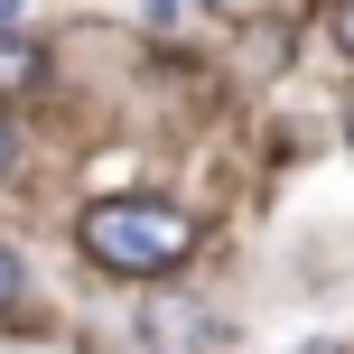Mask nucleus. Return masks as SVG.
I'll return each instance as SVG.
<instances>
[{"instance_id":"obj_1","label":"nucleus","mask_w":354,"mask_h":354,"mask_svg":"<svg viewBox=\"0 0 354 354\" xmlns=\"http://www.w3.org/2000/svg\"><path fill=\"white\" fill-rule=\"evenodd\" d=\"M84 252L122 280H168L196 252V224L177 205H149V196H103V205H84Z\"/></svg>"},{"instance_id":"obj_2","label":"nucleus","mask_w":354,"mask_h":354,"mask_svg":"<svg viewBox=\"0 0 354 354\" xmlns=\"http://www.w3.org/2000/svg\"><path fill=\"white\" fill-rule=\"evenodd\" d=\"M28 75H37V47L28 37H0V84H28Z\"/></svg>"},{"instance_id":"obj_3","label":"nucleus","mask_w":354,"mask_h":354,"mask_svg":"<svg viewBox=\"0 0 354 354\" xmlns=\"http://www.w3.org/2000/svg\"><path fill=\"white\" fill-rule=\"evenodd\" d=\"M0 308H19V252L0 243Z\"/></svg>"},{"instance_id":"obj_4","label":"nucleus","mask_w":354,"mask_h":354,"mask_svg":"<svg viewBox=\"0 0 354 354\" xmlns=\"http://www.w3.org/2000/svg\"><path fill=\"white\" fill-rule=\"evenodd\" d=\"M10 159H19V131H10V112H0V177H10Z\"/></svg>"},{"instance_id":"obj_5","label":"nucleus","mask_w":354,"mask_h":354,"mask_svg":"<svg viewBox=\"0 0 354 354\" xmlns=\"http://www.w3.org/2000/svg\"><path fill=\"white\" fill-rule=\"evenodd\" d=\"M336 37H345V56H354V0H345V10H336Z\"/></svg>"},{"instance_id":"obj_6","label":"nucleus","mask_w":354,"mask_h":354,"mask_svg":"<svg viewBox=\"0 0 354 354\" xmlns=\"http://www.w3.org/2000/svg\"><path fill=\"white\" fill-rule=\"evenodd\" d=\"M205 10H252V0H205Z\"/></svg>"},{"instance_id":"obj_7","label":"nucleus","mask_w":354,"mask_h":354,"mask_svg":"<svg viewBox=\"0 0 354 354\" xmlns=\"http://www.w3.org/2000/svg\"><path fill=\"white\" fill-rule=\"evenodd\" d=\"M10 10H19V0H0V28H10Z\"/></svg>"},{"instance_id":"obj_8","label":"nucleus","mask_w":354,"mask_h":354,"mask_svg":"<svg viewBox=\"0 0 354 354\" xmlns=\"http://www.w3.org/2000/svg\"><path fill=\"white\" fill-rule=\"evenodd\" d=\"M345 131H354V112H345Z\"/></svg>"}]
</instances>
